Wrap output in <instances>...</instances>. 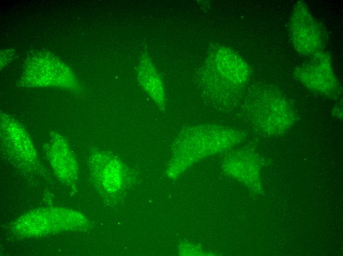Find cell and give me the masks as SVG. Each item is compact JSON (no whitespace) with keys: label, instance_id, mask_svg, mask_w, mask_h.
<instances>
[{"label":"cell","instance_id":"6da1fadb","mask_svg":"<svg viewBox=\"0 0 343 256\" xmlns=\"http://www.w3.org/2000/svg\"><path fill=\"white\" fill-rule=\"evenodd\" d=\"M241 131L215 124H199L184 127L174 143V151L167 171L174 177L192 162L207 155L228 148L243 139Z\"/></svg>","mask_w":343,"mask_h":256},{"label":"cell","instance_id":"7a4b0ae2","mask_svg":"<svg viewBox=\"0 0 343 256\" xmlns=\"http://www.w3.org/2000/svg\"><path fill=\"white\" fill-rule=\"evenodd\" d=\"M296 113L290 103L277 92H268L249 111L248 118L257 131L266 136H276L295 124Z\"/></svg>","mask_w":343,"mask_h":256},{"label":"cell","instance_id":"3957f363","mask_svg":"<svg viewBox=\"0 0 343 256\" xmlns=\"http://www.w3.org/2000/svg\"><path fill=\"white\" fill-rule=\"evenodd\" d=\"M1 148L18 168L27 172L37 171L39 159L32 139L25 127L9 115L1 113Z\"/></svg>","mask_w":343,"mask_h":256},{"label":"cell","instance_id":"277c9868","mask_svg":"<svg viewBox=\"0 0 343 256\" xmlns=\"http://www.w3.org/2000/svg\"><path fill=\"white\" fill-rule=\"evenodd\" d=\"M294 76L309 90L331 98L338 97L341 87L335 75L330 58L320 52L310 63L297 68Z\"/></svg>","mask_w":343,"mask_h":256},{"label":"cell","instance_id":"5b68a950","mask_svg":"<svg viewBox=\"0 0 343 256\" xmlns=\"http://www.w3.org/2000/svg\"><path fill=\"white\" fill-rule=\"evenodd\" d=\"M290 33L293 44L300 53L314 55L321 52L324 32L303 2H298L293 10Z\"/></svg>","mask_w":343,"mask_h":256},{"label":"cell","instance_id":"8992f818","mask_svg":"<svg viewBox=\"0 0 343 256\" xmlns=\"http://www.w3.org/2000/svg\"><path fill=\"white\" fill-rule=\"evenodd\" d=\"M46 155L56 175L68 184L74 183L78 176L75 157L65 137L57 131L50 135L46 145Z\"/></svg>","mask_w":343,"mask_h":256},{"label":"cell","instance_id":"52a82bcc","mask_svg":"<svg viewBox=\"0 0 343 256\" xmlns=\"http://www.w3.org/2000/svg\"><path fill=\"white\" fill-rule=\"evenodd\" d=\"M26 87H56L75 89L78 82L69 68L64 65H30L20 81Z\"/></svg>","mask_w":343,"mask_h":256},{"label":"cell","instance_id":"ba28073f","mask_svg":"<svg viewBox=\"0 0 343 256\" xmlns=\"http://www.w3.org/2000/svg\"><path fill=\"white\" fill-rule=\"evenodd\" d=\"M90 167L95 181L107 191H117L122 188L126 171L122 163L113 155L101 151L91 155Z\"/></svg>","mask_w":343,"mask_h":256},{"label":"cell","instance_id":"9c48e42d","mask_svg":"<svg viewBox=\"0 0 343 256\" xmlns=\"http://www.w3.org/2000/svg\"><path fill=\"white\" fill-rule=\"evenodd\" d=\"M138 81L149 97L157 106L164 109L166 105V95L161 78L149 58L141 57L137 67Z\"/></svg>","mask_w":343,"mask_h":256},{"label":"cell","instance_id":"30bf717a","mask_svg":"<svg viewBox=\"0 0 343 256\" xmlns=\"http://www.w3.org/2000/svg\"><path fill=\"white\" fill-rule=\"evenodd\" d=\"M216 67L221 75L230 83L243 84L249 76V69L239 56L228 48L220 49L216 53Z\"/></svg>","mask_w":343,"mask_h":256},{"label":"cell","instance_id":"8fae6325","mask_svg":"<svg viewBox=\"0 0 343 256\" xmlns=\"http://www.w3.org/2000/svg\"><path fill=\"white\" fill-rule=\"evenodd\" d=\"M233 156L228 164V172L244 182L258 183L259 166L254 155L247 151H240Z\"/></svg>","mask_w":343,"mask_h":256},{"label":"cell","instance_id":"7c38bea8","mask_svg":"<svg viewBox=\"0 0 343 256\" xmlns=\"http://www.w3.org/2000/svg\"><path fill=\"white\" fill-rule=\"evenodd\" d=\"M333 115L337 119L342 120L343 118V109L341 105H337L333 111Z\"/></svg>","mask_w":343,"mask_h":256}]
</instances>
